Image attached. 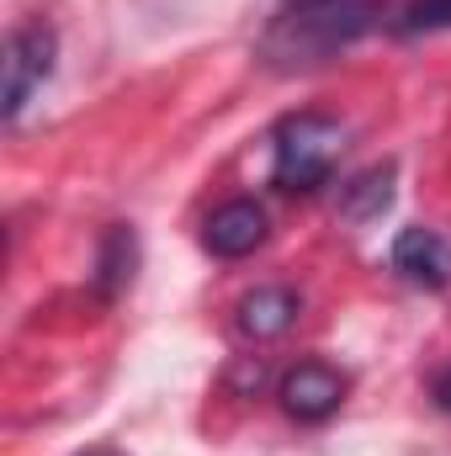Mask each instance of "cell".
Listing matches in <instances>:
<instances>
[{
  "label": "cell",
  "mask_w": 451,
  "mask_h": 456,
  "mask_svg": "<svg viewBox=\"0 0 451 456\" xmlns=\"http://www.w3.org/2000/svg\"><path fill=\"white\" fill-rule=\"evenodd\" d=\"M377 16H382V0H303V5H287V16L266 27L260 53L276 69H308V64L335 59L356 37H366Z\"/></svg>",
  "instance_id": "1"
},
{
  "label": "cell",
  "mask_w": 451,
  "mask_h": 456,
  "mask_svg": "<svg viewBox=\"0 0 451 456\" xmlns=\"http://www.w3.org/2000/svg\"><path fill=\"white\" fill-rule=\"evenodd\" d=\"M345 149V127L324 112H292L276 122L271 133V181L287 197H308L319 186H330Z\"/></svg>",
  "instance_id": "2"
},
{
  "label": "cell",
  "mask_w": 451,
  "mask_h": 456,
  "mask_svg": "<svg viewBox=\"0 0 451 456\" xmlns=\"http://www.w3.org/2000/svg\"><path fill=\"white\" fill-rule=\"evenodd\" d=\"M53 53H59V43L48 27H37V21L11 27V37H5V122H16L21 107L43 91V80L53 75Z\"/></svg>",
  "instance_id": "3"
},
{
  "label": "cell",
  "mask_w": 451,
  "mask_h": 456,
  "mask_svg": "<svg viewBox=\"0 0 451 456\" xmlns=\"http://www.w3.org/2000/svg\"><path fill=\"white\" fill-rule=\"evenodd\" d=\"M276 398H282V409H287L292 419L319 425V419H330L340 403H345V377H340L335 366H324V361H298V366L282 377Z\"/></svg>",
  "instance_id": "4"
},
{
  "label": "cell",
  "mask_w": 451,
  "mask_h": 456,
  "mask_svg": "<svg viewBox=\"0 0 451 456\" xmlns=\"http://www.w3.org/2000/svg\"><path fill=\"white\" fill-rule=\"evenodd\" d=\"M393 271H398L404 281L425 287V292L451 287V244H447V233H436V228H404V233L393 239Z\"/></svg>",
  "instance_id": "5"
},
{
  "label": "cell",
  "mask_w": 451,
  "mask_h": 456,
  "mask_svg": "<svg viewBox=\"0 0 451 456\" xmlns=\"http://www.w3.org/2000/svg\"><path fill=\"white\" fill-rule=\"evenodd\" d=\"M202 244H208V255H218V260H244V255H255V249L266 244V208L250 202V197L224 202V208L208 218V228H202Z\"/></svg>",
  "instance_id": "6"
},
{
  "label": "cell",
  "mask_w": 451,
  "mask_h": 456,
  "mask_svg": "<svg viewBox=\"0 0 451 456\" xmlns=\"http://www.w3.org/2000/svg\"><path fill=\"white\" fill-rule=\"evenodd\" d=\"M298 324V292L292 287H255L239 297V335L244 340H276Z\"/></svg>",
  "instance_id": "7"
},
{
  "label": "cell",
  "mask_w": 451,
  "mask_h": 456,
  "mask_svg": "<svg viewBox=\"0 0 451 456\" xmlns=\"http://www.w3.org/2000/svg\"><path fill=\"white\" fill-rule=\"evenodd\" d=\"M388 202H393V165H372V170H361V175L340 191V213H345L350 224L382 218Z\"/></svg>",
  "instance_id": "8"
},
{
  "label": "cell",
  "mask_w": 451,
  "mask_h": 456,
  "mask_svg": "<svg viewBox=\"0 0 451 456\" xmlns=\"http://www.w3.org/2000/svg\"><path fill=\"white\" fill-rule=\"evenodd\" d=\"M451 27V0H409L404 5V21H398V32H447Z\"/></svg>",
  "instance_id": "9"
},
{
  "label": "cell",
  "mask_w": 451,
  "mask_h": 456,
  "mask_svg": "<svg viewBox=\"0 0 451 456\" xmlns=\"http://www.w3.org/2000/svg\"><path fill=\"white\" fill-rule=\"evenodd\" d=\"M436 393H441V403L451 409V377H441V387H436Z\"/></svg>",
  "instance_id": "10"
},
{
  "label": "cell",
  "mask_w": 451,
  "mask_h": 456,
  "mask_svg": "<svg viewBox=\"0 0 451 456\" xmlns=\"http://www.w3.org/2000/svg\"><path fill=\"white\" fill-rule=\"evenodd\" d=\"M86 456H117V452H86Z\"/></svg>",
  "instance_id": "11"
},
{
  "label": "cell",
  "mask_w": 451,
  "mask_h": 456,
  "mask_svg": "<svg viewBox=\"0 0 451 456\" xmlns=\"http://www.w3.org/2000/svg\"><path fill=\"white\" fill-rule=\"evenodd\" d=\"M287 5H303V0H287Z\"/></svg>",
  "instance_id": "12"
}]
</instances>
